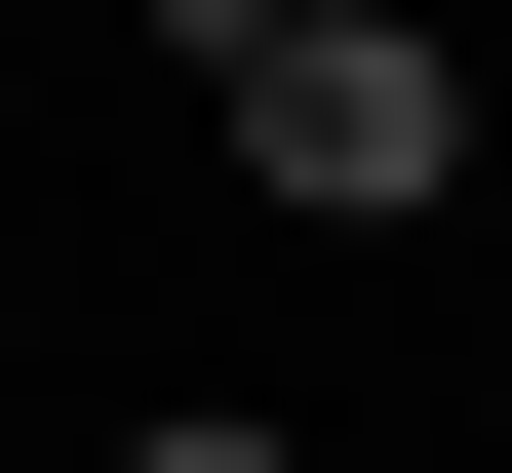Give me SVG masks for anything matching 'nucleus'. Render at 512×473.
Listing matches in <instances>:
<instances>
[{
    "mask_svg": "<svg viewBox=\"0 0 512 473\" xmlns=\"http://www.w3.org/2000/svg\"><path fill=\"white\" fill-rule=\"evenodd\" d=\"M197 119H237L316 237H434V198H473V79L394 40V0H197Z\"/></svg>",
    "mask_w": 512,
    "mask_h": 473,
    "instance_id": "1",
    "label": "nucleus"
},
{
    "mask_svg": "<svg viewBox=\"0 0 512 473\" xmlns=\"http://www.w3.org/2000/svg\"><path fill=\"white\" fill-rule=\"evenodd\" d=\"M119 473H316V434H237V395H158V434H119Z\"/></svg>",
    "mask_w": 512,
    "mask_h": 473,
    "instance_id": "2",
    "label": "nucleus"
}]
</instances>
